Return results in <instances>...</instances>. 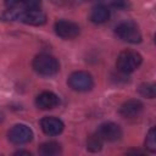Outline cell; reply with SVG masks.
I'll list each match as a JSON object with an SVG mask.
<instances>
[{
	"label": "cell",
	"mask_w": 156,
	"mask_h": 156,
	"mask_svg": "<svg viewBox=\"0 0 156 156\" xmlns=\"http://www.w3.org/2000/svg\"><path fill=\"white\" fill-rule=\"evenodd\" d=\"M61 152V145L56 141H46L39 146V154L43 156H56Z\"/></svg>",
	"instance_id": "cell-13"
},
{
	"label": "cell",
	"mask_w": 156,
	"mask_h": 156,
	"mask_svg": "<svg viewBox=\"0 0 156 156\" xmlns=\"http://www.w3.org/2000/svg\"><path fill=\"white\" fill-rule=\"evenodd\" d=\"M60 104L58 96L52 91H41L35 98V105L40 110H51Z\"/></svg>",
	"instance_id": "cell-11"
},
{
	"label": "cell",
	"mask_w": 156,
	"mask_h": 156,
	"mask_svg": "<svg viewBox=\"0 0 156 156\" xmlns=\"http://www.w3.org/2000/svg\"><path fill=\"white\" fill-rule=\"evenodd\" d=\"M144 108V105L140 100L130 99L123 102L119 107V115L124 118H135L138 117Z\"/></svg>",
	"instance_id": "cell-10"
},
{
	"label": "cell",
	"mask_w": 156,
	"mask_h": 156,
	"mask_svg": "<svg viewBox=\"0 0 156 156\" xmlns=\"http://www.w3.org/2000/svg\"><path fill=\"white\" fill-rule=\"evenodd\" d=\"M141 61H143V57L139 52L133 50H124L117 56L116 67L121 73L128 74L138 69L139 66L141 65Z\"/></svg>",
	"instance_id": "cell-2"
},
{
	"label": "cell",
	"mask_w": 156,
	"mask_h": 156,
	"mask_svg": "<svg viewBox=\"0 0 156 156\" xmlns=\"http://www.w3.org/2000/svg\"><path fill=\"white\" fill-rule=\"evenodd\" d=\"M107 4L116 9H126L129 6L128 0H107Z\"/></svg>",
	"instance_id": "cell-18"
},
{
	"label": "cell",
	"mask_w": 156,
	"mask_h": 156,
	"mask_svg": "<svg viewBox=\"0 0 156 156\" xmlns=\"http://www.w3.org/2000/svg\"><path fill=\"white\" fill-rule=\"evenodd\" d=\"M22 5L26 10H39L41 0H22Z\"/></svg>",
	"instance_id": "cell-17"
},
{
	"label": "cell",
	"mask_w": 156,
	"mask_h": 156,
	"mask_svg": "<svg viewBox=\"0 0 156 156\" xmlns=\"http://www.w3.org/2000/svg\"><path fill=\"white\" fill-rule=\"evenodd\" d=\"M15 155H29L30 156V152H28V151H17Z\"/></svg>",
	"instance_id": "cell-20"
},
{
	"label": "cell",
	"mask_w": 156,
	"mask_h": 156,
	"mask_svg": "<svg viewBox=\"0 0 156 156\" xmlns=\"http://www.w3.org/2000/svg\"><path fill=\"white\" fill-rule=\"evenodd\" d=\"M96 133L104 141H116L122 136L121 127L113 122H105L100 124Z\"/></svg>",
	"instance_id": "cell-7"
},
{
	"label": "cell",
	"mask_w": 156,
	"mask_h": 156,
	"mask_svg": "<svg viewBox=\"0 0 156 156\" xmlns=\"http://www.w3.org/2000/svg\"><path fill=\"white\" fill-rule=\"evenodd\" d=\"M67 83L72 90L80 93L89 91L94 87V79L91 74L85 71H76L71 73L67 79Z\"/></svg>",
	"instance_id": "cell-4"
},
{
	"label": "cell",
	"mask_w": 156,
	"mask_h": 156,
	"mask_svg": "<svg viewBox=\"0 0 156 156\" xmlns=\"http://www.w3.org/2000/svg\"><path fill=\"white\" fill-rule=\"evenodd\" d=\"M102 143H104V140L98 135V133L91 134L87 139V149L90 152H98L102 149Z\"/></svg>",
	"instance_id": "cell-14"
},
{
	"label": "cell",
	"mask_w": 156,
	"mask_h": 156,
	"mask_svg": "<svg viewBox=\"0 0 156 156\" xmlns=\"http://www.w3.org/2000/svg\"><path fill=\"white\" fill-rule=\"evenodd\" d=\"M145 147L150 151V152H156V128L152 127L149 133L146 134V139H145Z\"/></svg>",
	"instance_id": "cell-16"
},
{
	"label": "cell",
	"mask_w": 156,
	"mask_h": 156,
	"mask_svg": "<svg viewBox=\"0 0 156 156\" xmlns=\"http://www.w3.org/2000/svg\"><path fill=\"white\" fill-rule=\"evenodd\" d=\"M40 127H41V130L46 135L55 136V135H58L60 133H62L65 126L60 118L54 117V116H46L40 119Z\"/></svg>",
	"instance_id": "cell-8"
},
{
	"label": "cell",
	"mask_w": 156,
	"mask_h": 156,
	"mask_svg": "<svg viewBox=\"0 0 156 156\" xmlns=\"http://www.w3.org/2000/svg\"><path fill=\"white\" fill-rule=\"evenodd\" d=\"M2 121V113H1V111H0V122Z\"/></svg>",
	"instance_id": "cell-21"
},
{
	"label": "cell",
	"mask_w": 156,
	"mask_h": 156,
	"mask_svg": "<svg viewBox=\"0 0 156 156\" xmlns=\"http://www.w3.org/2000/svg\"><path fill=\"white\" fill-rule=\"evenodd\" d=\"M56 35H58L62 39H74L79 35V26L72 21L67 20H60L54 26Z\"/></svg>",
	"instance_id": "cell-6"
},
{
	"label": "cell",
	"mask_w": 156,
	"mask_h": 156,
	"mask_svg": "<svg viewBox=\"0 0 156 156\" xmlns=\"http://www.w3.org/2000/svg\"><path fill=\"white\" fill-rule=\"evenodd\" d=\"M33 139V130L26 124H15L9 130V140L16 145H23Z\"/></svg>",
	"instance_id": "cell-5"
},
{
	"label": "cell",
	"mask_w": 156,
	"mask_h": 156,
	"mask_svg": "<svg viewBox=\"0 0 156 156\" xmlns=\"http://www.w3.org/2000/svg\"><path fill=\"white\" fill-rule=\"evenodd\" d=\"M17 20L30 26H41L46 22V16L40 10H26L20 11Z\"/></svg>",
	"instance_id": "cell-9"
},
{
	"label": "cell",
	"mask_w": 156,
	"mask_h": 156,
	"mask_svg": "<svg viewBox=\"0 0 156 156\" xmlns=\"http://www.w3.org/2000/svg\"><path fill=\"white\" fill-rule=\"evenodd\" d=\"M4 2L6 5V7H9V9H15V7L22 5V0H4Z\"/></svg>",
	"instance_id": "cell-19"
},
{
	"label": "cell",
	"mask_w": 156,
	"mask_h": 156,
	"mask_svg": "<svg viewBox=\"0 0 156 156\" xmlns=\"http://www.w3.org/2000/svg\"><path fill=\"white\" fill-rule=\"evenodd\" d=\"M108 18H110V9L104 4L96 5L95 7H93L89 15V20L95 24H102L107 22Z\"/></svg>",
	"instance_id": "cell-12"
},
{
	"label": "cell",
	"mask_w": 156,
	"mask_h": 156,
	"mask_svg": "<svg viewBox=\"0 0 156 156\" xmlns=\"http://www.w3.org/2000/svg\"><path fill=\"white\" fill-rule=\"evenodd\" d=\"M139 94L144 98L147 99H154L156 95V89H155V84L152 83H144L139 87Z\"/></svg>",
	"instance_id": "cell-15"
},
{
	"label": "cell",
	"mask_w": 156,
	"mask_h": 156,
	"mask_svg": "<svg viewBox=\"0 0 156 156\" xmlns=\"http://www.w3.org/2000/svg\"><path fill=\"white\" fill-rule=\"evenodd\" d=\"M115 33L119 39L130 44H138L141 41V33L139 30V27L132 21L121 22L116 27Z\"/></svg>",
	"instance_id": "cell-3"
},
{
	"label": "cell",
	"mask_w": 156,
	"mask_h": 156,
	"mask_svg": "<svg viewBox=\"0 0 156 156\" xmlns=\"http://www.w3.org/2000/svg\"><path fill=\"white\" fill-rule=\"evenodd\" d=\"M33 69L41 76H54L60 71V62L48 54H39L33 58Z\"/></svg>",
	"instance_id": "cell-1"
}]
</instances>
